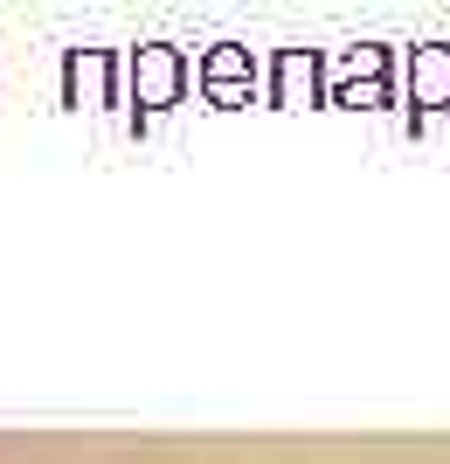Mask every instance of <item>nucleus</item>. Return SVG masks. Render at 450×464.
I'll list each match as a JSON object with an SVG mask.
<instances>
[{"instance_id":"nucleus-1","label":"nucleus","mask_w":450,"mask_h":464,"mask_svg":"<svg viewBox=\"0 0 450 464\" xmlns=\"http://www.w3.org/2000/svg\"><path fill=\"white\" fill-rule=\"evenodd\" d=\"M125 83H132L139 118H153V111H174L180 97H187L195 63H187V49H180V42H139L132 56H125Z\"/></svg>"},{"instance_id":"nucleus-2","label":"nucleus","mask_w":450,"mask_h":464,"mask_svg":"<svg viewBox=\"0 0 450 464\" xmlns=\"http://www.w3.org/2000/svg\"><path fill=\"white\" fill-rule=\"evenodd\" d=\"M195 83L208 91V104L235 111V104H250V97H256V83H263V63L250 56V42H215V49L195 63Z\"/></svg>"},{"instance_id":"nucleus-3","label":"nucleus","mask_w":450,"mask_h":464,"mask_svg":"<svg viewBox=\"0 0 450 464\" xmlns=\"http://www.w3.org/2000/svg\"><path fill=\"white\" fill-rule=\"evenodd\" d=\"M263 97H271L277 111L326 104V49H277L271 70H263Z\"/></svg>"},{"instance_id":"nucleus-4","label":"nucleus","mask_w":450,"mask_h":464,"mask_svg":"<svg viewBox=\"0 0 450 464\" xmlns=\"http://www.w3.org/2000/svg\"><path fill=\"white\" fill-rule=\"evenodd\" d=\"M118 83H125V56L118 49H62V104H118Z\"/></svg>"},{"instance_id":"nucleus-5","label":"nucleus","mask_w":450,"mask_h":464,"mask_svg":"<svg viewBox=\"0 0 450 464\" xmlns=\"http://www.w3.org/2000/svg\"><path fill=\"white\" fill-rule=\"evenodd\" d=\"M402 91H409L416 118H430L450 104V42H416L402 63Z\"/></svg>"},{"instance_id":"nucleus-6","label":"nucleus","mask_w":450,"mask_h":464,"mask_svg":"<svg viewBox=\"0 0 450 464\" xmlns=\"http://www.w3.org/2000/svg\"><path fill=\"white\" fill-rule=\"evenodd\" d=\"M395 77V42H353L347 56H326V91L333 83H388Z\"/></svg>"},{"instance_id":"nucleus-7","label":"nucleus","mask_w":450,"mask_h":464,"mask_svg":"<svg viewBox=\"0 0 450 464\" xmlns=\"http://www.w3.org/2000/svg\"><path fill=\"white\" fill-rule=\"evenodd\" d=\"M388 97H395V77H388V83H333V91H326V104H347V111H381Z\"/></svg>"}]
</instances>
